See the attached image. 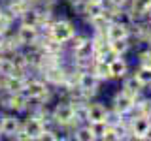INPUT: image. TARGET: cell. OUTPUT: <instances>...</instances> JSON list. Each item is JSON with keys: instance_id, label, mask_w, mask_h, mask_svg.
<instances>
[{"instance_id": "2e32d148", "label": "cell", "mask_w": 151, "mask_h": 141, "mask_svg": "<svg viewBox=\"0 0 151 141\" xmlns=\"http://www.w3.org/2000/svg\"><path fill=\"white\" fill-rule=\"evenodd\" d=\"M91 72L96 75V79L98 81H102V83H110L111 81V73H110V64L108 62H104V60H93V64H91Z\"/></svg>"}, {"instance_id": "4fadbf2b", "label": "cell", "mask_w": 151, "mask_h": 141, "mask_svg": "<svg viewBox=\"0 0 151 141\" xmlns=\"http://www.w3.org/2000/svg\"><path fill=\"white\" fill-rule=\"evenodd\" d=\"M151 4V0H130L127 6V21L134 23L145 19V9Z\"/></svg>"}, {"instance_id": "6da1fadb", "label": "cell", "mask_w": 151, "mask_h": 141, "mask_svg": "<svg viewBox=\"0 0 151 141\" xmlns=\"http://www.w3.org/2000/svg\"><path fill=\"white\" fill-rule=\"evenodd\" d=\"M78 32L79 30L76 26V23L72 19H66V17H55V21L51 23V28H49V34L55 40L63 41V43H68Z\"/></svg>"}, {"instance_id": "836d02e7", "label": "cell", "mask_w": 151, "mask_h": 141, "mask_svg": "<svg viewBox=\"0 0 151 141\" xmlns=\"http://www.w3.org/2000/svg\"><path fill=\"white\" fill-rule=\"evenodd\" d=\"M2 11H4V8H2V6H0V13H2Z\"/></svg>"}, {"instance_id": "3957f363", "label": "cell", "mask_w": 151, "mask_h": 141, "mask_svg": "<svg viewBox=\"0 0 151 141\" xmlns=\"http://www.w3.org/2000/svg\"><path fill=\"white\" fill-rule=\"evenodd\" d=\"M151 132V119L145 115H129V139L144 141L145 135Z\"/></svg>"}, {"instance_id": "1f68e13d", "label": "cell", "mask_w": 151, "mask_h": 141, "mask_svg": "<svg viewBox=\"0 0 151 141\" xmlns=\"http://www.w3.org/2000/svg\"><path fill=\"white\" fill-rule=\"evenodd\" d=\"M25 2H30V4H34V2H36V0H25Z\"/></svg>"}, {"instance_id": "277c9868", "label": "cell", "mask_w": 151, "mask_h": 141, "mask_svg": "<svg viewBox=\"0 0 151 141\" xmlns=\"http://www.w3.org/2000/svg\"><path fill=\"white\" fill-rule=\"evenodd\" d=\"M134 105H136V98L130 96L129 92H125L123 88H117L113 92V96L110 98V107L123 113V115H130L134 111Z\"/></svg>"}, {"instance_id": "e0dca14e", "label": "cell", "mask_w": 151, "mask_h": 141, "mask_svg": "<svg viewBox=\"0 0 151 141\" xmlns=\"http://www.w3.org/2000/svg\"><path fill=\"white\" fill-rule=\"evenodd\" d=\"M30 6H32V4H30V2H25V0H8V4H6V8H4V9H6L9 15L15 19V21H19V19H21V15H23V13H25Z\"/></svg>"}, {"instance_id": "52a82bcc", "label": "cell", "mask_w": 151, "mask_h": 141, "mask_svg": "<svg viewBox=\"0 0 151 141\" xmlns=\"http://www.w3.org/2000/svg\"><path fill=\"white\" fill-rule=\"evenodd\" d=\"M23 126V117L19 113H13V111H6L2 117V122H0V130H2L4 137H9L13 139V135L21 130Z\"/></svg>"}, {"instance_id": "f546056e", "label": "cell", "mask_w": 151, "mask_h": 141, "mask_svg": "<svg viewBox=\"0 0 151 141\" xmlns=\"http://www.w3.org/2000/svg\"><path fill=\"white\" fill-rule=\"evenodd\" d=\"M145 19H149V21H151V4L147 6V9H145Z\"/></svg>"}, {"instance_id": "7c38bea8", "label": "cell", "mask_w": 151, "mask_h": 141, "mask_svg": "<svg viewBox=\"0 0 151 141\" xmlns=\"http://www.w3.org/2000/svg\"><path fill=\"white\" fill-rule=\"evenodd\" d=\"M132 72V66L127 60V56H117L110 62V73H111V81H121L123 77H127Z\"/></svg>"}, {"instance_id": "ac0fdd59", "label": "cell", "mask_w": 151, "mask_h": 141, "mask_svg": "<svg viewBox=\"0 0 151 141\" xmlns=\"http://www.w3.org/2000/svg\"><path fill=\"white\" fill-rule=\"evenodd\" d=\"M74 141H96L94 137L91 126H89V122H81V124H78L76 128L72 130V135H70Z\"/></svg>"}, {"instance_id": "5bb4252c", "label": "cell", "mask_w": 151, "mask_h": 141, "mask_svg": "<svg viewBox=\"0 0 151 141\" xmlns=\"http://www.w3.org/2000/svg\"><path fill=\"white\" fill-rule=\"evenodd\" d=\"M119 83H121V88H123V90L129 92L130 96H134V98H140L142 94H145V87H144V83H142L132 72L127 75V77H123Z\"/></svg>"}, {"instance_id": "cb8c5ba5", "label": "cell", "mask_w": 151, "mask_h": 141, "mask_svg": "<svg viewBox=\"0 0 151 141\" xmlns=\"http://www.w3.org/2000/svg\"><path fill=\"white\" fill-rule=\"evenodd\" d=\"M136 64L151 68V45H142L136 49Z\"/></svg>"}, {"instance_id": "8992f818", "label": "cell", "mask_w": 151, "mask_h": 141, "mask_svg": "<svg viewBox=\"0 0 151 141\" xmlns=\"http://www.w3.org/2000/svg\"><path fill=\"white\" fill-rule=\"evenodd\" d=\"M15 38L19 40L21 47L25 49V47L36 45L38 41H40L42 32H40V28H38V26H30V25H23V23H19V26H17V30H15Z\"/></svg>"}, {"instance_id": "9a60e30c", "label": "cell", "mask_w": 151, "mask_h": 141, "mask_svg": "<svg viewBox=\"0 0 151 141\" xmlns=\"http://www.w3.org/2000/svg\"><path fill=\"white\" fill-rule=\"evenodd\" d=\"M25 83H27V75H9V77H2V90L9 94H17L25 90Z\"/></svg>"}, {"instance_id": "d6986e66", "label": "cell", "mask_w": 151, "mask_h": 141, "mask_svg": "<svg viewBox=\"0 0 151 141\" xmlns=\"http://www.w3.org/2000/svg\"><path fill=\"white\" fill-rule=\"evenodd\" d=\"M23 72L19 70V66L13 62V58L9 55H4L0 58V75L2 77H9V75H21Z\"/></svg>"}, {"instance_id": "9c48e42d", "label": "cell", "mask_w": 151, "mask_h": 141, "mask_svg": "<svg viewBox=\"0 0 151 141\" xmlns=\"http://www.w3.org/2000/svg\"><path fill=\"white\" fill-rule=\"evenodd\" d=\"M106 38H108V41L130 38V23L129 21H111L106 26Z\"/></svg>"}, {"instance_id": "7402d4cb", "label": "cell", "mask_w": 151, "mask_h": 141, "mask_svg": "<svg viewBox=\"0 0 151 141\" xmlns=\"http://www.w3.org/2000/svg\"><path fill=\"white\" fill-rule=\"evenodd\" d=\"M106 11V2H98V0H87L85 4V11H83V21L85 19H91L94 15H100Z\"/></svg>"}, {"instance_id": "d6a6232c", "label": "cell", "mask_w": 151, "mask_h": 141, "mask_svg": "<svg viewBox=\"0 0 151 141\" xmlns=\"http://www.w3.org/2000/svg\"><path fill=\"white\" fill-rule=\"evenodd\" d=\"M0 139H4V134H2V130H0Z\"/></svg>"}, {"instance_id": "8fae6325", "label": "cell", "mask_w": 151, "mask_h": 141, "mask_svg": "<svg viewBox=\"0 0 151 141\" xmlns=\"http://www.w3.org/2000/svg\"><path fill=\"white\" fill-rule=\"evenodd\" d=\"M108 109L110 105H106L104 102H98V100H93L89 102V107H87V122H106V117H108Z\"/></svg>"}, {"instance_id": "603a6c76", "label": "cell", "mask_w": 151, "mask_h": 141, "mask_svg": "<svg viewBox=\"0 0 151 141\" xmlns=\"http://www.w3.org/2000/svg\"><path fill=\"white\" fill-rule=\"evenodd\" d=\"M110 47L119 56H127L132 49H134V47H132L130 38H125V40H113V41H110Z\"/></svg>"}, {"instance_id": "d4e9b609", "label": "cell", "mask_w": 151, "mask_h": 141, "mask_svg": "<svg viewBox=\"0 0 151 141\" xmlns=\"http://www.w3.org/2000/svg\"><path fill=\"white\" fill-rule=\"evenodd\" d=\"M13 23H15V19H13L9 13L4 9L2 13H0V34H9L12 32V28H13Z\"/></svg>"}, {"instance_id": "ffe728a7", "label": "cell", "mask_w": 151, "mask_h": 141, "mask_svg": "<svg viewBox=\"0 0 151 141\" xmlns=\"http://www.w3.org/2000/svg\"><path fill=\"white\" fill-rule=\"evenodd\" d=\"M134 115H145L151 119V94H142L140 98H136V105H134Z\"/></svg>"}, {"instance_id": "4316f807", "label": "cell", "mask_w": 151, "mask_h": 141, "mask_svg": "<svg viewBox=\"0 0 151 141\" xmlns=\"http://www.w3.org/2000/svg\"><path fill=\"white\" fill-rule=\"evenodd\" d=\"M89 126H91V130H93L96 141H102L104 134H106V128H108V122H91Z\"/></svg>"}, {"instance_id": "7a4b0ae2", "label": "cell", "mask_w": 151, "mask_h": 141, "mask_svg": "<svg viewBox=\"0 0 151 141\" xmlns=\"http://www.w3.org/2000/svg\"><path fill=\"white\" fill-rule=\"evenodd\" d=\"M0 107L4 111H13V113H27L30 107V100L25 96L23 92L17 94H9V92H0Z\"/></svg>"}, {"instance_id": "ba28073f", "label": "cell", "mask_w": 151, "mask_h": 141, "mask_svg": "<svg viewBox=\"0 0 151 141\" xmlns=\"http://www.w3.org/2000/svg\"><path fill=\"white\" fill-rule=\"evenodd\" d=\"M21 128L30 135L32 141H38V139H40V135H42V132H44V128H45V124H44V120L38 119L36 115L27 113V115L23 117V126H21Z\"/></svg>"}, {"instance_id": "30bf717a", "label": "cell", "mask_w": 151, "mask_h": 141, "mask_svg": "<svg viewBox=\"0 0 151 141\" xmlns=\"http://www.w3.org/2000/svg\"><path fill=\"white\" fill-rule=\"evenodd\" d=\"M38 45H40V49L44 51L45 55H64V53H68V51H66V43L55 40L51 34H42Z\"/></svg>"}, {"instance_id": "44dd1931", "label": "cell", "mask_w": 151, "mask_h": 141, "mask_svg": "<svg viewBox=\"0 0 151 141\" xmlns=\"http://www.w3.org/2000/svg\"><path fill=\"white\" fill-rule=\"evenodd\" d=\"M85 25L91 28V32H106V26L110 25V19L106 17V13L94 15L91 19H85Z\"/></svg>"}, {"instance_id": "4dcf8cb0", "label": "cell", "mask_w": 151, "mask_h": 141, "mask_svg": "<svg viewBox=\"0 0 151 141\" xmlns=\"http://www.w3.org/2000/svg\"><path fill=\"white\" fill-rule=\"evenodd\" d=\"M0 92H2V75H0Z\"/></svg>"}, {"instance_id": "83f0119b", "label": "cell", "mask_w": 151, "mask_h": 141, "mask_svg": "<svg viewBox=\"0 0 151 141\" xmlns=\"http://www.w3.org/2000/svg\"><path fill=\"white\" fill-rule=\"evenodd\" d=\"M106 2L111 4V6H117V8H127L130 0H106Z\"/></svg>"}, {"instance_id": "5b68a950", "label": "cell", "mask_w": 151, "mask_h": 141, "mask_svg": "<svg viewBox=\"0 0 151 141\" xmlns=\"http://www.w3.org/2000/svg\"><path fill=\"white\" fill-rule=\"evenodd\" d=\"M102 81H98L96 75H94L91 70H85V72L79 73V79H78V87L81 88V90L87 94L89 100H93V98H96V94L100 92V87H102Z\"/></svg>"}, {"instance_id": "484cf974", "label": "cell", "mask_w": 151, "mask_h": 141, "mask_svg": "<svg viewBox=\"0 0 151 141\" xmlns=\"http://www.w3.org/2000/svg\"><path fill=\"white\" fill-rule=\"evenodd\" d=\"M132 73L144 83V87L151 85V68H145V66H138V64H136V68L132 70Z\"/></svg>"}, {"instance_id": "f1b7e54d", "label": "cell", "mask_w": 151, "mask_h": 141, "mask_svg": "<svg viewBox=\"0 0 151 141\" xmlns=\"http://www.w3.org/2000/svg\"><path fill=\"white\" fill-rule=\"evenodd\" d=\"M34 4H42V6H51V8H55L57 4H59V0H36Z\"/></svg>"}]
</instances>
